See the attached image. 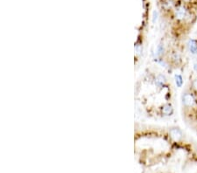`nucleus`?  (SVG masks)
<instances>
[{
	"label": "nucleus",
	"instance_id": "f257e3e1",
	"mask_svg": "<svg viewBox=\"0 0 197 173\" xmlns=\"http://www.w3.org/2000/svg\"><path fill=\"white\" fill-rule=\"evenodd\" d=\"M182 105L185 108H192L196 104V98L191 92H183L182 96Z\"/></svg>",
	"mask_w": 197,
	"mask_h": 173
},
{
	"label": "nucleus",
	"instance_id": "f03ea898",
	"mask_svg": "<svg viewBox=\"0 0 197 173\" xmlns=\"http://www.w3.org/2000/svg\"><path fill=\"white\" fill-rule=\"evenodd\" d=\"M175 18L178 20H183L188 17V11L184 6H179L174 11Z\"/></svg>",
	"mask_w": 197,
	"mask_h": 173
},
{
	"label": "nucleus",
	"instance_id": "7ed1b4c3",
	"mask_svg": "<svg viewBox=\"0 0 197 173\" xmlns=\"http://www.w3.org/2000/svg\"><path fill=\"white\" fill-rule=\"evenodd\" d=\"M167 82V77L163 74H159L155 79H154V83H155V86L158 88H162Z\"/></svg>",
	"mask_w": 197,
	"mask_h": 173
},
{
	"label": "nucleus",
	"instance_id": "20e7f679",
	"mask_svg": "<svg viewBox=\"0 0 197 173\" xmlns=\"http://www.w3.org/2000/svg\"><path fill=\"white\" fill-rule=\"evenodd\" d=\"M174 109L171 103H166L161 108V114L164 116H171L174 115Z\"/></svg>",
	"mask_w": 197,
	"mask_h": 173
},
{
	"label": "nucleus",
	"instance_id": "39448f33",
	"mask_svg": "<svg viewBox=\"0 0 197 173\" xmlns=\"http://www.w3.org/2000/svg\"><path fill=\"white\" fill-rule=\"evenodd\" d=\"M169 135L170 137L174 140V141H179L182 138V132L179 128H171L169 130Z\"/></svg>",
	"mask_w": 197,
	"mask_h": 173
},
{
	"label": "nucleus",
	"instance_id": "423d86ee",
	"mask_svg": "<svg viewBox=\"0 0 197 173\" xmlns=\"http://www.w3.org/2000/svg\"><path fill=\"white\" fill-rule=\"evenodd\" d=\"M188 48L191 54H197V40L195 39H189L188 41Z\"/></svg>",
	"mask_w": 197,
	"mask_h": 173
},
{
	"label": "nucleus",
	"instance_id": "0eeeda50",
	"mask_svg": "<svg viewBox=\"0 0 197 173\" xmlns=\"http://www.w3.org/2000/svg\"><path fill=\"white\" fill-rule=\"evenodd\" d=\"M165 53V45L163 43H160L158 46H157V48H156V52H155V55L158 59L161 58Z\"/></svg>",
	"mask_w": 197,
	"mask_h": 173
},
{
	"label": "nucleus",
	"instance_id": "6e6552de",
	"mask_svg": "<svg viewBox=\"0 0 197 173\" xmlns=\"http://www.w3.org/2000/svg\"><path fill=\"white\" fill-rule=\"evenodd\" d=\"M174 81H175V84L178 88H182L183 86V83H184L182 75L181 74H174Z\"/></svg>",
	"mask_w": 197,
	"mask_h": 173
},
{
	"label": "nucleus",
	"instance_id": "1a4fd4ad",
	"mask_svg": "<svg viewBox=\"0 0 197 173\" xmlns=\"http://www.w3.org/2000/svg\"><path fill=\"white\" fill-rule=\"evenodd\" d=\"M171 60L174 64H179L182 61V56L180 54V53L178 52H174L171 55Z\"/></svg>",
	"mask_w": 197,
	"mask_h": 173
},
{
	"label": "nucleus",
	"instance_id": "9d476101",
	"mask_svg": "<svg viewBox=\"0 0 197 173\" xmlns=\"http://www.w3.org/2000/svg\"><path fill=\"white\" fill-rule=\"evenodd\" d=\"M174 4V0H163V3H162V7H163L164 9L168 10V9L173 8Z\"/></svg>",
	"mask_w": 197,
	"mask_h": 173
},
{
	"label": "nucleus",
	"instance_id": "9b49d317",
	"mask_svg": "<svg viewBox=\"0 0 197 173\" xmlns=\"http://www.w3.org/2000/svg\"><path fill=\"white\" fill-rule=\"evenodd\" d=\"M191 88H192L194 90L197 91V78L196 79H195V80L192 81V83H191Z\"/></svg>",
	"mask_w": 197,
	"mask_h": 173
},
{
	"label": "nucleus",
	"instance_id": "f8f14e48",
	"mask_svg": "<svg viewBox=\"0 0 197 173\" xmlns=\"http://www.w3.org/2000/svg\"><path fill=\"white\" fill-rule=\"evenodd\" d=\"M157 16H158V12L155 11L153 12V23H155V21L157 20Z\"/></svg>",
	"mask_w": 197,
	"mask_h": 173
},
{
	"label": "nucleus",
	"instance_id": "ddd939ff",
	"mask_svg": "<svg viewBox=\"0 0 197 173\" xmlns=\"http://www.w3.org/2000/svg\"><path fill=\"white\" fill-rule=\"evenodd\" d=\"M194 69H195V70L197 72V63H196V64L194 65Z\"/></svg>",
	"mask_w": 197,
	"mask_h": 173
}]
</instances>
